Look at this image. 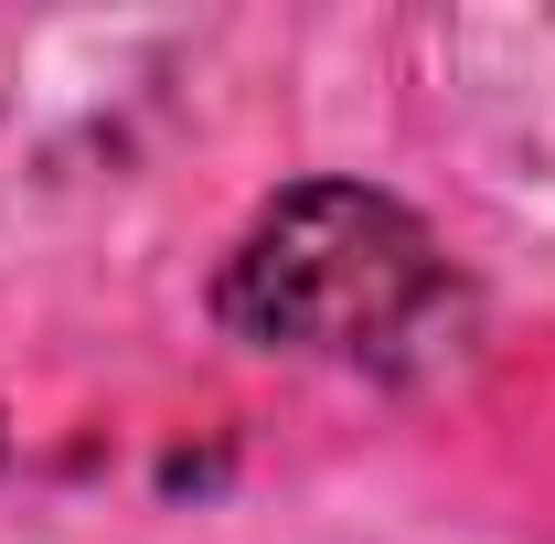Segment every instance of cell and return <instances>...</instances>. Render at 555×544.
Listing matches in <instances>:
<instances>
[{"label":"cell","instance_id":"6da1fadb","mask_svg":"<svg viewBox=\"0 0 555 544\" xmlns=\"http://www.w3.org/2000/svg\"><path fill=\"white\" fill-rule=\"evenodd\" d=\"M214 321L246 352L416 374L470 332V288L416 204L321 171L246 213V235L214 268Z\"/></svg>","mask_w":555,"mask_h":544}]
</instances>
